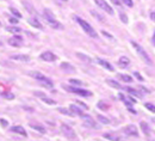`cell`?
<instances>
[{
    "instance_id": "1",
    "label": "cell",
    "mask_w": 155,
    "mask_h": 141,
    "mask_svg": "<svg viewBox=\"0 0 155 141\" xmlns=\"http://www.w3.org/2000/svg\"><path fill=\"white\" fill-rule=\"evenodd\" d=\"M43 17H44V19L49 23V25H50L53 29H56V30H62V29H63V25L55 18V16H54V13H53L51 11L44 10V11H43Z\"/></svg>"
},
{
    "instance_id": "2",
    "label": "cell",
    "mask_w": 155,
    "mask_h": 141,
    "mask_svg": "<svg viewBox=\"0 0 155 141\" xmlns=\"http://www.w3.org/2000/svg\"><path fill=\"white\" fill-rule=\"evenodd\" d=\"M75 19H77V22L79 23V25L81 26V29L88 35V36H91V37H93V39H97L98 37V34L97 31L86 22L85 19H82V18H80V17H75Z\"/></svg>"
},
{
    "instance_id": "3",
    "label": "cell",
    "mask_w": 155,
    "mask_h": 141,
    "mask_svg": "<svg viewBox=\"0 0 155 141\" xmlns=\"http://www.w3.org/2000/svg\"><path fill=\"white\" fill-rule=\"evenodd\" d=\"M29 74H30V77H32L34 79L41 81L42 85H44V86H47V87H49V89H51V87L54 86V82H53L51 79H49L48 77H45L44 74H42V73H39V72H30Z\"/></svg>"
},
{
    "instance_id": "4",
    "label": "cell",
    "mask_w": 155,
    "mask_h": 141,
    "mask_svg": "<svg viewBox=\"0 0 155 141\" xmlns=\"http://www.w3.org/2000/svg\"><path fill=\"white\" fill-rule=\"evenodd\" d=\"M131 43V45L135 48V50L137 52V54H138V56L142 59V60L144 61L147 65H152V60H150V58H149V55L147 54V52L143 49V47H141L137 42H135V41H131L130 42Z\"/></svg>"
},
{
    "instance_id": "5",
    "label": "cell",
    "mask_w": 155,
    "mask_h": 141,
    "mask_svg": "<svg viewBox=\"0 0 155 141\" xmlns=\"http://www.w3.org/2000/svg\"><path fill=\"white\" fill-rule=\"evenodd\" d=\"M66 91H68V92H72V93H75V95H79V96H81V97H91L93 93L91 92V91H88V90H82V89H79V87H74V86H66V85H63L62 86Z\"/></svg>"
},
{
    "instance_id": "6",
    "label": "cell",
    "mask_w": 155,
    "mask_h": 141,
    "mask_svg": "<svg viewBox=\"0 0 155 141\" xmlns=\"http://www.w3.org/2000/svg\"><path fill=\"white\" fill-rule=\"evenodd\" d=\"M61 133L63 134L64 138H67L69 140L77 139V134H75L74 129L72 127H69L68 124H61Z\"/></svg>"
},
{
    "instance_id": "7",
    "label": "cell",
    "mask_w": 155,
    "mask_h": 141,
    "mask_svg": "<svg viewBox=\"0 0 155 141\" xmlns=\"http://www.w3.org/2000/svg\"><path fill=\"white\" fill-rule=\"evenodd\" d=\"M80 117L84 120V126H85V127L94 128V129H98V128H99V124H98L97 122L94 121L90 115H85V114H82Z\"/></svg>"
},
{
    "instance_id": "8",
    "label": "cell",
    "mask_w": 155,
    "mask_h": 141,
    "mask_svg": "<svg viewBox=\"0 0 155 141\" xmlns=\"http://www.w3.org/2000/svg\"><path fill=\"white\" fill-rule=\"evenodd\" d=\"M94 2L97 4V6H99L101 10H104L106 13H109V15H114L115 13V11H114V8L105 1V0H94Z\"/></svg>"
},
{
    "instance_id": "9",
    "label": "cell",
    "mask_w": 155,
    "mask_h": 141,
    "mask_svg": "<svg viewBox=\"0 0 155 141\" xmlns=\"http://www.w3.org/2000/svg\"><path fill=\"white\" fill-rule=\"evenodd\" d=\"M7 43L10 45H12V47L18 48V47L21 45V43H23V39H21V36H19V35H15L13 37H11V39L7 40Z\"/></svg>"
},
{
    "instance_id": "10",
    "label": "cell",
    "mask_w": 155,
    "mask_h": 141,
    "mask_svg": "<svg viewBox=\"0 0 155 141\" xmlns=\"http://www.w3.org/2000/svg\"><path fill=\"white\" fill-rule=\"evenodd\" d=\"M43 61H48V62H53L58 59V56L53 53V52H43L39 56Z\"/></svg>"
},
{
    "instance_id": "11",
    "label": "cell",
    "mask_w": 155,
    "mask_h": 141,
    "mask_svg": "<svg viewBox=\"0 0 155 141\" xmlns=\"http://www.w3.org/2000/svg\"><path fill=\"white\" fill-rule=\"evenodd\" d=\"M124 133H125L127 135H129V136H135V138L138 136L137 128H136L134 124H129V126H127V127L124 128Z\"/></svg>"
},
{
    "instance_id": "12",
    "label": "cell",
    "mask_w": 155,
    "mask_h": 141,
    "mask_svg": "<svg viewBox=\"0 0 155 141\" xmlns=\"http://www.w3.org/2000/svg\"><path fill=\"white\" fill-rule=\"evenodd\" d=\"M10 130H11L12 133L19 134V135L24 136V138H28V133H26V130L24 129V127H21V126H13V127L10 128Z\"/></svg>"
},
{
    "instance_id": "13",
    "label": "cell",
    "mask_w": 155,
    "mask_h": 141,
    "mask_svg": "<svg viewBox=\"0 0 155 141\" xmlns=\"http://www.w3.org/2000/svg\"><path fill=\"white\" fill-rule=\"evenodd\" d=\"M97 62H98V65H100V66H101V67H104L105 69H107V71H110V72H115V67H114L109 61L103 60V59L98 58Z\"/></svg>"
},
{
    "instance_id": "14",
    "label": "cell",
    "mask_w": 155,
    "mask_h": 141,
    "mask_svg": "<svg viewBox=\"0 0 155 141\" xmlns=\"http://www.w3.org/2000/svg\"><path fill=\"white\" fill-rule=\"evenodd\" d=\"M60 68L62 69V71H64V73H75V67L74 66H72L71 63H68V62H62L61 65H60Z\"/></svg>"
},
{
    "instance_id": "15",
    "label": "cell",
    "mask_w": 155,
    "mask_h": 141,
    "mask_svg": "<svg viewBox=\"0 0 155 141\" xmlns=\"http://www.w3.org/2000/svg\"><path fill=\"white\" fill-rule=\"evenodd\" d=\"M118 97L124 102V104H125V105H128V106H133V105L136 103L134 98H131V97H129V96H125V95H123V93H119V95H118Z\"/></svg>"
},
{
    "instance_id": "16",
    "label": "cell",
    "mask_w": 155,
    "mask_h": 141,
    "mask_svg": "<svg viewBox=\"0 0 155 141\" xmlns=\"http://www.w3.org/2000/svg\"><path fill=\"white\" fill-rule=\"evenodd\" d=\"M11 60L20 61V62H29L30 56H28L25 54H16V55H11Z\"/></svg>"
},
{
    "instance_id": "17",
    "label": "cell",
    "mask_w": 155,
    "mask_h": 141,
    "mask_svg": "<svg viewBox=\"0 0 155 141\" xmlns=\"http://www.w3.org/2000/svg\"><path fill=\"white\" fill-rule=\"evenodd\" d=\"M29 23L34 26V28H36V29H39V30H43V25L41 24V22H39L36 17H34V18H29Z\"/></svg>"
},
{
    "instance_id": "18",
    "label": "cell",
    "mask_w": 155,
    "mask_h": 141,
    "mask_svg": "<svg viewBox=\"0 0 155 141\" xmlns=\"http://www.w3.org/2000/svg\"><path fill=\"white\" fill-rule=\"evenodd\" d=\"M29 126H30L32 129L37 130V132H38V133H41V134H45V128H44L43 126L38 124V123H30Z\"/></svg>"
},
{
    "instance_id": "19",
    "label": "cell",
    "mask_w": 155,
    "mask_h": 141,
    "mask_svg": "<svg viewBox=\"0 0 155 141\" xmlns=\"http://www.w3.org/2000/svg\"><path fill=\"white\" fill-rule=\"evenodd\" d=\"M6 31H8V32H11L13 35H18V34L21 32V29L18 28V26H16V25H10V26L6 28Z\"/></svg>"
},
{
    "instance_id": "20",
    "label": "cell",
    "mask_w": 155,
    "mask_h": 141,
    "mask_svg": "<svg viewBox=\"0 0 155 141\" xmlns=\"http://www.w3.org/2000/svg\"><path fill=\"white\" fill-rule=\"evenodd\" d=\"M129 63H130V60L127 58V56H122L119 61H118V66L119 67H122V68H127L128 66H129Z\"/></svg>"
},
{
    "instance_id": "21",
    "label": "cell",
    "mask_w": 155,
    "mask_h": 141,
    "mask_svg": "<svg viewBox=\"0 0 155 141\" xmlns=\"http://www.w3.org/2000/svg\"><path fill=\"white\" fill-rule=\"evenodd\" d=\"M58 111L62 115H67V116H75V114L71 110V109H66V108H58Z\"/></svg>"
},
{
    "instance_id": "22",
    "label": "cell",
    "mask_w": 155,
    "mask_h": 141,
    "mask_svg": "<svg viewBox=\"0 0 155 141\" xmlns=\"http://www.w3.org/2000/svg\"><path fill=\"white\" fill-rule=\"evenodd\" d=\"M124 90L125 91H128L130 95H133V96H135L137 98H142V95L138 92V91H136L135 89H131V87H129V86H127V87H124Z\"/></svg>"
},
{
    "instance_id": "23",
    "label": "cell",
    "mask_w": 155,
    "mask_h": 141,
    "mask_svg": "<svg viewBox=\"0 0 155 141\" xmlns=\"http://www.w3.org/2000/svg\"><path fill=\"white\" fill-rule=\"evenodd\" d=\"M69 109H71L75 115H78V116H81V115L84 114V112H82V110H81L78 105H75V104H71V105H69Z\"/></svg>"
},
{
    "instance_id": "24",
    "label": "cell",
    "mask_w": 155,
    "mask_h": 141,
    "mask_svg": "<svg viewBox=\"0 0 155 141\" xmlns=\"http://www.w3.org/2000/svg\"><path fill=\"white\" fill-rule=\"evenodd\" d=\"M77 56L80 60L86 62V63H91V62H92V59H91L90 56H87V55H85V54H82V53H77Z\"/></svg>"
},
{
    "instance_id": "25",
    "label": "cell",
    "mask_w": 155,
    "mask_h": 141,
    "mask_svg": "<svg viewBox=\"0 0 155 141\" xmlns=\"http://www.w3.org/2000/svg\"><path fill=\"white\" fill-rule=\"evenodd\" d=\"M141 129L143 130V133H144L146 136H149L150 135V129H149V127H148V124L146 122H141Z\"/></svg>"
},
{
    "instance_id": "26",
    "label": "cell",
    "mask_w": 155,
    "mask_h": 141,
    "mask_svg": "<svg viewBox=\"0 0 155 141\" xmlns=\"http://www.w3.org/2000/svg\"><path fill=\"white\" fill-rule=\"evenodd\" d=\"M1 96H2L4 98L8 99V101H12V99H15V95H13L12 92H8V91H4V92H1Z\"/></svg>"
},
{
    "instance_id": "27",
    "label": "cell",
    "mask_w": 155,
    "mask_h": 141,
    "mask_svg": "<svg viewBox=\"0 0 155 141\" xmlns=\"http://www.w3.org/2000/svg\"><path fill=\"white\" fill-rule=\"evenodd\" d=\"M106 82H107L109 86H111V87H114V89H122V86H120L117 81L112 80V79H106Z\"/></svg>"
},
{
    "instance_id": "28",
    "label": "cell",
    "mask_w": 155,
    "mask_h": 141,
    "mask_svg": "<svg viewBox=\"0 0 155 141\" xmlns=\"http://www.w3.org/2000/svg\"><path fill=\"white\" fill-rule=\"evenodd\" d=\"M69 82H71V85H73V86H82V85H85V82L81 80H79V79H69Z\"/></svg>"
},
{
    "instance_id": "29",
    "label": "cell",
    "mask_w": 155,
    "mask_h": 141,
    "mask_svg": "<svg viewBox=\"0 0 155 141\" xmlns=\"http://www.w3.org/2000/svg\"><path fill=\"white\" fill-rule=\"evenodd\" d=\"M118 78H119L122 81H124V82H131V81H133L131 77L125 76V74H118Z\"/></svg>"
},
{
    "instance_id": "30",
    "label": "cell",
    "mask_w": 155,
    "mask_h": 141,
    "mask_svg": "<svg viewBox=\"0 0 155 141\" xmlns=\"http://www.w3.org/2000/svg\"><path fill=\"white\" fill-rule=\"evenodd\" d=\"M41 99H42V101L44 102L45 104H49V105H55V104H56V102L54 101V99H51V98H49V97H47V96L42 97Z\"/></svg>"
},
{
    "instance_id": "31",
    "label": "cell",
    "mask_w": 155,
    "mask_h": 141,
    "mask_svg": "<svg viewBox=\"0 0 155 141\" xmlns=\"http://www.w3.org/2000/svg\"><path fill=\"white\" fill-rule=\"evenodd\" d=\"M97 119L99 120V122H100V123H103V124H110V120H109L107 117L103 116V115H98Z\"/></svg>"
},
{
    "instance_id": "32",
    "label": "cell",
    "mask_w": 155,
    "mask_h": 141,
    "mask_svg": "<svg viewBox=\"0 0 155 141\" xmlns=\"http://www.w3.org/2000/svg\"><path fill=\"white\" fill-rule=\"evenodd\" d=\"M10 11H11V13H12L15 17H17V18H19V19L23 17V16H21V13H20L17 8H15V7H10Z\"/></svg>"
},
{
    "instance_id": "33",
    "label": "cell",
    "mask_w": 155,
    "mask_h": 141,
    "mask_svg": "<svg viewBox=\"0 0 155 141\" xmlns=\"http://www.w3.org/2000/svg\"><path fill=\"white\" fill-rule=\"evenodd\" d=\"M105 139H110V140H119V136L114 135V134H104Z\"/></svg>"
},
{
    "instance_id": "34",
    "label": "cell",
    "mask_w": 155,
    "mask_h": 141,
    "mask_svg": "<svg viewBox=\"0 0 155 141\" xmlns=\"http://www.w3.org/2000/svg\"><path fill=\"white\" fill-rule=\"evenodd\" d=\"M98 108H100V109H103V110H107V109H109V105L105 104L103 101H100L98 103Z\"/></svg>"
},
{
    "instance_id": "35",
    "label": "cell",
    "mask_w": 155,
    "mask_h": 141,
    "mask_svg": "<svg viewBox=\"0 0 155 141\" xmlns=\"http://www.w3.org/2000/svg\"><path fill=\"white\" fill-rule=\"evenodd\" d=\"M8 22H10L11 24H13V25H17V24L19 23V18H17V17H10V18H8Z\"/></svg>"
},
{
    "instance_id": "36",
    "label": "cell",
    "mask_w": 155,
    "mask_h": 141,
    "mask_svg": "<svg viewBox=\"0 0 155 141\" xmlns=\"http://www.w3.org/2000/svg\"><path fill=\"white\" fill-rule=\"evenodd\" d=\"M0 124H1L2 128H7L8 127V121L5 120V119H0Z\"/></svg>"
},
{
    "instance_id": "37",
    "label": "cell",
    "mask_w": 155,
    "mask_h": 141,
    "mask_svg": "<svg viewBox=\"0 0 155 141\" xmlns=\"http://www.w3.org/2000/svg\"><path fill=\"white\" fill-rule=\"evenodd\" d=\"M146 108H147L148 110H150L152 112H154V114H155V105H154V104H150V103H147V104H146Z\"/></svg>"
},
{
    "instance_id": "38",
    "label": "cell",
    "mask_w": 155,
    "mask_h": 141,
    "mask_svg": "<svg viewBox=\"0 0 155 141\" xmlns=\"http://www.w3.org/2000/svg\"><path fill=\"white\" fill-rule=\"evenodd\" d=\"M119 18H120V20H122L124 24H127V23H128V17H127V15H125V13H120V15H119Z\"/></svg>"
},
{
    "instance_id": "39",
    "label": "cell",
    "mask_w": 155,
    "mask_h": 141,
    "mask_svg": "<svg viewBox=\"0 0 155 141\" xmlns=\"http://www.w3.org/2000/svg\"><path fill=\"white\" fill-rule=\"evenodd\" d=\"M101 34H103L105 37H107V39H110V40H114V36H112L111 34H109L107 31H104V30H103V31H101Z\"/></svg>"
},
{
    "instance_id": "40",
    "label": "cell",
    "mask_w": 155,
    "mask_h": 141,
    "mask_svg": "<svg viewBox=\"0 0 155 141\" xmlns=\"http://www.w3.org/2000/svg\"><path fill=\"white\" fill-rule=\"evenodd\" d=\"M127 6H129V7H133L134 6V2H133V0H122Z\"/></svg>"
},
{
    "instance_id": "41",
    "label": "cell",
    "mask_w": 155,
    "mask_h": 141,
    "mask_svg": "<svg viewBox=\"0 0 155 141\" xmlns=\"http://www.w3.org/2000/svg\"><path fill=\"white\" fill-rule=\"evenodd\" d=\"M75 102H77L78 105H80V106H81L82 109H85V110H87V109H88V106H87V105H86L85 103H82V102H80V101H75Z\"/></svg>"
},
{
    "instance_id": "42",
    "label": "cell",
    "mask_w": 155,
    "mask_h": 141,
    "mask_svg": "<svg viewBox=\"0 0 155 141\" xmlns=\"http://www.w3.org/2000/svg\"><path fill=\"white\" fill-rule=\"evenodd\" d=\"M134 76H135L136 78H137V79H138L140 81H143V80H144V79H143V77H142V76H141V74H140L138 72H135V73H134Z\"/></svg>"
},
{
    "instance_id": "43",
    "label": "cell",
    "mask_w": 155,
    "mask_h": 141,
    "mask_svg": "<svg viewBox=\"0 0 155 141\" xmlns=\"http://www.w3.org/2000/svg\"><path fill=\"white\" fill-rule=\"evenodd\" d=\"M34 93H35V96H37V97H39V98H42V97H44V96H47L45 93H42V92H39V91H35Z\"/></svg>"
},
{
    "instance_id": "44",
    "label": "cell",
    "mask_w": 155,
    "mask_h": 141,
    "mask_svg": "<svg viewBox=\"0 0 155 141\" xmlns=\"http://www.w3.org/2000/svg\"><path fill=\"white\" fill-rule=\"evenodd\" d=\"M91 13H92V15H93V16H94L96 18H98V19L104 20V18H101V17H100V15H98V13H97V12H96V11H91Z\"/></svg>"
},
{
    "instance_id": "45",
    "label": "cell",
    "mask_w": 155,
    "mask_h": 141,
    "mask_svg": "<svg viewBox=\"0 0 155 141\" xmlns=\"http://www.w3.org/2000/svg\"><path fill=\"white\" fill-rule=\"evenodd\" d=\"M111 1H112L115 5H117V6H119V5H120V1H119V0H111Z\"/></svg>"
},
{
    "instance_id": "46",
    "label": "cell",
    "mask_w": 155,
    "mask_h": 141,
    "mask_svg": "<svg viewBox=\"0 0 155 141\" xmlns=\"http://www.w3.org/2000/svg\"><path fill=\"white\" fill-rule=\"evenodd\" d=\"M150 19L153 20V22H155V12H152V13H150Z\"/></svg>"
},
{
    "instance_id": "47",
    "label": "cell",
    "mask_w": 155,
    "mask_h": 141,
    "mask_svg": "<svg viewBox=\"0 0 155 141\" xmlns=\"http://www.w3.org/2000/svg\"><path fill=\"white\" fill-rule=\"evenodd\" d=\"M129 111H130V112H133V114H136V110L131 109V108H129Z\"/></svg>"
},
{
    "instance_id": "48",
    "label": "cell",
    "mask_w": 155,
    "mask_h": 141,
    "mask_svg": "<svg viewBox=\"0 0 155 141\" xmlns=\"http://www.w3.org/2000/svg\"><path fill=\"white\" fill-rule=\"evenodd\" d=\"M152 41H153V43H155V32H154V36H153V39H152Z\"/></svg>"
},
{
    "instance_id": "49",
    "label": "cell",
    "mask_w": 155,
    "mask_h": 141,
    "mask_svg": "<svg viewBox=\"0 0 155 141\" xmlns=\"http://www.w3.org/2000/svg\"><path fill=\"white\" fill-rule=\"evenodd\" d=\"M153 122H154V123H155V119H153Z\"/></svg>"
},
{
    "instance_id": "50",
    "label": "cell",
    "mask_w": 155,
    "mask_h": 141,
    "mask_svg": "<svg viewBox=\"0 0 155 141\" xmlns=\"http://www.w3.org/2000/svg\"><path fill=\"white\" fill-rule=\"evenodd\" d=\"M62 1H67V0H62Z\"/></svg>"
},
{
    "instance_id": "51",
    "label": "cell",
    "mask_w": 155,
    "mask_h": 141,
    "mask_svg": "<svg viewBox=\"0 0 155 141\" xmlns=\"http://www.w3.org/2000/svg\"><path fill=\"white\" fill-rule=\"evenodd\" d=\"M0 45H1V42H0Z\"/></svg>"
},
{
    "instance_id": "52",
    "label": "cell",
    "mask_w": 155,
    "mask_h": 141,
    "mask_svg": "<svg viewBox=\"0 0 155 141\" xmlns=\"http://www.w3.org/2000/svg\"><path fill=\"white\" fill-rule=\"evenodd\" d=\"M0 25H1V22H0Z\"/></svg>"
}]
</instances>
